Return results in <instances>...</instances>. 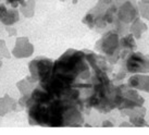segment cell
Wrapping results in <instances>:
<instances>
[{"mask_svg":"<svg viewBox=\"0 0 149 135\" xmlns=\"http://www.w3.org/2000/svg\"><path fill=\"white\" fill-rule=\"evenodd\" d=\"M17 101L15 99H13L9 95H4L3 97L0 98V117H4L9 112L15 111L17 109Z\"/></svg>","mask_w":149,"mask_h":135,"instance_id":"obj_10","label":"cell"},{"mask_svg":"<svg viewBox=\"0 0 149 135\" xmlns=\"http://www.w3.org/2000/svg\"><path fill=\"white\" fill-rule=\"evenodd\" d=\"M35 0H25L23 3L20 4L19 11L24 15L25 17H33L35 14Z\"/></svg>","mask_w":149,"mask_h":135,"instance_id":"obj_11","label":"cell"},{"mask_svg":"<svg viewBox=\"0 0 149 135\" xmlns=\"http://www.w3.org/2000/svg\"><path fill=\"white\" fill-rule=\"evenodd\" d=\"M125 71L132 74H149V57L143 52L131 51L124 57Z\"/></svg>","mask_w":149,"mask_h":135,"instance_id":"obj_3","label":"cell"},{"mask_svg":"<svg viewBox=\"0 0 149 135\" xmlns=\"http://www.w3.org/2000/svg\"><path fill=\"white\" fill-rule=\"evenodd\" d=\"M120 48L121 58H124L128 52L136 49V39L132 34H124L122 37H120Z\"/></svg>","mask_w":149,"mask_h":135,"instance_id":"obj_7","label":"cell"},{"mask_svg":"<svg viewBox=\"0 0 149 135\" xmlns=\"http://www.w3.org/2000/svg\"><path fill=\"white\" fill-rule=\"evenodd\" d=\"M130 122L133 127H148V123L145 120V117L141 115H130Z\"/></svg>","mask_w":149,"mask_h":135,"instance_id":"obj_13","label":"cell"},{"mask_svg":"<svg viewBox=\"0 0 149 135\" xmlns=\"http://www.w3.org/2000/svg\"><path fill=\"white\" fill-rule=\"evenodd\" d=\"M144 102L145 99L139 95L138 90L130 87L127 84L119 86L114 90V106L120 110L144 106Z\"/></svg>","mask_w":149,"mask_h":135,"instance_id":"obj_1","label":"cell"},{"mask_svg":"<svg viewBox=\"0 0 149 135\" xmlns=\"http://www.w3.org/2000/svg\"><path fill=\"white\" fill-rule=\"evenodd\" d=\"M2 66V59H0V68Z\"/></svg>","mask_w":149,"mask_h":135,"instance_id":"obj_21","label":"cell"},{"mask_svg":"<svg viewBox=\"0 0 149 135\" xmlns=\"http://www.w3.org/2000/svg\"><path fill=\"white\" fill-rule=\"evenodd\" d=\"M121 127H132V124H131V122L128 121V122H123V123H121V125H120Z\"/></svg>","mask_w":149,"mask_h":135,"instance_id":"obj_19","label":"cell"},{"mask_svg":"<svg viewBox=\"0 0 149 135\" xmlns=\"http://www.w3.org/2000/svg\"><path fill=\"white\" fill-rule=\"evenodd\" d=\"M35 82L36 81L33 78H27L20 81L19 83H17V88L20 90L21 95H27V96H29L31 92L33 90V86L35 85Z\"/></svg>","mask_w":149,"mask_h":135,"instance_id":"obj_12","label":"cell"},{"mask_svg":"<svg viewBox=\"0 0 149 135\" xmlns=\"http://www.w3.org/2000/svg\"><path fill=\"white\" fill-rule=\"evenodd\" d=\"M11 57V51L7 47V43L4 39L0 38V59H9Z\"/></svg>","mask_w":149,"mask_h":135,"instance_id":"obj_15","label":"cell"},{"mask_svg":"<svg viewBox=\"0 0 149 135\" xmlns=\"http://www.w3.org/2000/svg\"><path fill=\"white\" fill-rule=\"evenodd\" d=\"M143 2H145V3H149V0H141Z\"/></svg>","mask_w":149,"mask_h":135,"instance_id":"obj_20","label":"cell"},{"mask_svg":"<svg viewBox=\"0 0 149 135\" xmlns=\"http://www.w3.org/2000/svg\"><path fill=\"white\" fill-rule=\"evenodd\" d=\"M102 127H113V123L111 122V121H104V122H102Z\"/></svg>","mask_w":149,"mask_h":135,"instance_id":"obj_18","label":"cell"},{"mask_svg":"<svg viewBox=\"0 0 149 135\" xmlns=\"http://www.w3.org/2000/svg\"><path fill=\"white\" fill-rule=\"evenodd\" d=\"M97 50L107 56L111 63L116 62L121 58L120 35L114 31H109L96 44Z\"/></svg>","mask_w":149,"mask_h":135,"instance_id":"obj_2","label":"cell"},{"mask_svg":"<svg viewBox=\"0 0 149 135\" xmlns=\"http://www.w3.org/2000/svg\"><path fill=\"white\" fill-rule=\"evenodd\" d=\"M34 50L35 48L29 38L22 36L17 38L15 45L11 51V55L17 59H25V58H29L31 56H33Z\"/></svg>","mask_w":149,"mask_h":135,"instance_id":"obj_5","label":"cell"},{"mask_svg":"<svg viewBox=\"0 0 149 135\" xmlns=\"http://www.w3.org/2000/svg\"><path fill=\"white\" fill-rule=\"evenodd\" d=\"M137 8H138V13L139 17L144 20L149 21V3H145L143 1L137 2Z\"/></svg>","mask_w":149,"mask_h":135,"instance_id":"obj_14","label":"cell"},{"mask_svg":"<svg viewBox=\"0 0 149 135\" xmlns=\"http://www.w3.org/2000/svg\"><path fill=\"white\" fill-rule=\"evenodd\" d=\"M127 85L138 92L149 93V74H132L127 80Z\"/></svg>","mask_w":149,"mask_h":135,"instance_id":"obj_6","label":"cell"},{"mask_svg":"<svg viewBox=\"0 0 149 135\" xmlns=\"http://www.w3.org/2000/svg\"><path fill=\"white\" fill-rule=\"evenodd\" d=\"M61 1H65V0H61ZM73 1H76V0H73Z\"/></svg>","mask_w":149,"mask_h":135,"instance_id":"obj_22","label":"cell"},{"mask_svg":"<svg viewBox=\"0 0 149 135\" xmlns=\"http://www.w3.org/2000/svg\"><path fill=\"white\" fill-rule=\"evenodd\" d=\"M20 19V11L17 8H7L0 14V22L6 26H12Z\"/></svg>","mask_w":149,"mask_h":135,"instance_id":"obj_8","label":"cell"},{"mask_svg":"<svg viewBox=\"0 0 149 135\" xmlns=\"http://www.w3.org/2000/svg\"><path fill=\"white\" fill-rule=\"evenodd\" d=\"M147 29H148V26L141 17H136L131 24L128 25V33L132 34L135 39L141 38L143 34L147 32Z\"/></svg>","mask_w":149,"mask_h":135,"instance_id":"obj_9","label":"cell"},{"mask_svg":"<svg viewBox=\"0 0 149 135\" xmlns=\"http://www.w3.org/2000/svg\"><path fill=\"white\" fill-rule=\"evenodd\" d=\"M6 29H7V32H8L9 36H15L17 34V29L13 27V25L12 26H6Z\"/></svg>","mask_w":149,"mask_h":135,"instance_id":"obj_17","label":"cell"},{"mask_svg":"<svg viewBox=\"0 0 149 135\" xmlns=\"http://www.w3.org/2000/svg\"><path fill=\"white\" fill-rule=\"evenodd\" d=\"M116 17L122 24H131L136 17H139L136 0H121L120 6L116 7Z\"/></svg>","mask_w":149,"mask_h":135,"instance_id":"obj_4","label":"cell"},{"mask_svg":"<svg viewBox=\"0 0 149 135\" xmlns=\"http://www.w3.org/2000/svg\"><path fill=\"white\" fill-rule=\"evenodd\" d=\"M24 1L25 0H7V2L11 4L12 8H17V7H20V4L23 3Z\"/></svg>","mask_w":149,"mask_h":135,"instance_id":"obj_16","label":"cell"}]
</instances>
